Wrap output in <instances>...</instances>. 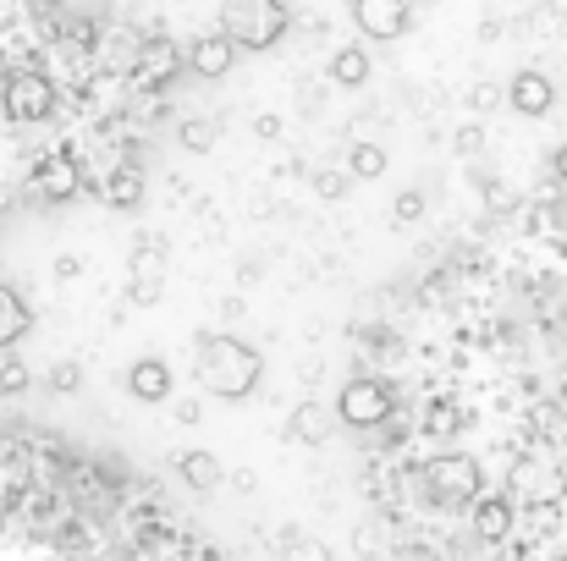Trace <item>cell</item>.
I'll return each instance as SVG.
<instances>
[{"label": "cell", "mask_w": 567, "mask_h": 561, "mask_svg": "<svg viewBox=\"0 0 567 561\" xmlns=\"http://www.w3.org/2000/svg\"><path fill=\"white\" fill-rule=\"evenodd\" d=\"M259 374H265V359H259L248 342H237V336H204V342H198V385H204L209 396L243 402V396L259 385Z\"/></svg>", "instance_id": "obj_1"}, {"label": "cell", "mask_w": 567, "mask_h": 561, "mask_svg": "<svg viewBox=\"0 0 567 561\" xmlns=\"http://www.w3.org/2000/svg\"><path fill=\"white\" fill-rule=\"evenodd\" d=\"M292 11L281 0H226L220 6V39H231V50H270L287 33Z\"/></svg>", "instance_id": "obj_2"}, {"label": "cell", "mask_w": 567, "mask_h": 561, "mask_svg": "<svg viewBox=\"0 0 567 561\" xmlns=\"http://www.w3.org/2000/svg\"><path fill=\"white\" fill-rule=\"evenodd\" d=\"M391 407H396V396H391V385L375 380V374H359V380H348L342 385V396H337V418L342 424H353V429H375L391 418Z\"/></svg>", "instance_id": "obj_3"}, {"label": "cell", "mask_w": 567, "mask_h": 561, "mask_svg": "<svg viewBox=\"0 0 567 561\" xmlns=\"http://www.w3.org/2000/svg\"><path fill=\"white\" fill-rule=\"evenodd\" d=\"M424 485L441 496V501H480L485 496V468L474 463V457H463V451H446V457H430V468H424Z\"/></svg>", "instance_id": "obj_4"}, {"label": "cell", "mask_w": 567, "mask_h": 561, "mask_svg": "<svg viewBox=\"0 0 567 561\" xmlns=\"http://www.w3.org/2000/svg\"><path fill=\"white\" fill-rule=\"evenodd\" d=\"M50 111H55V83L44 72L22 66V72L6 77V116L11 122H44Z\"/></svg>", "instance_id": "obj_5"}, {"label": "cell", "mask_w": 567, "mask_h": 561, "mask_svg": "<svg viewBox=\"0 0 567 561\" xmlns=\"http://www.w3.org/2000/svg\"><path fill=\"white\" fill-rule=\"evenodd\" d=\"M127 292H133V303H155V298L166 292V242L144 237V242L133 248V264H127Z\"/></svg>", "instance_id": "obj_6"}, {"label": "cell", "mask_w": 567, "mask_h": 561, "mask_svg": "<svg viewBox=\"0 0 567 561\" xmlns=\"http://www.w3.org/2000/svg\"><path fill=\"white\" fill-rule=\"evenodd\" d=\"M353 22L370 39H402L413 28V6L408 0H353Z\"/></svg>", "instance_id": "obj_7"}, {"label": "cell", "mask_w": 567, "mask_h": 561, "mask_svg": "<svg viewBox=\"0 0 567 561\" xmlns=\"http://www.w3.org/2000/svg\"><path fill=\"white\" fill-rule=\"evenodd\" d=\"M507 105H513L518 116H546V111L557 105V83H551L546 72L524 66V72H513V83H507Z\"/></svg>", "instance_id": "obj_8"}, {"label": "cell", "mask_w": 567, "mask_h": 561, "mask_svg": "<svg viewBox=\"0 0 567 561\" xmlns=\"http://www.w3.org/2000/svg\"><path fill=\"white\" fill-rule=\"evenodd\" d=\"M39 193L50 198V204H66V198H78V187H83V172H78V160L66 155V149H55V155H44L39 160Z\"/></svg>", "instance_id": "obj_9"}, {"label": "cell", "mask_w": 567, "mask_h": 561, "mask_svg": "<svg viewBox=\"0 0 567 561\" xmlns=\"http://www.w3.org/2000/svg\"><path fill=\"white\" fill-rule=\"evenodd\" d=\"M127 396H133V402H150V407H155V402H172V364L155 359V353L138 359V364L127 370Z\"/></svg>", "instance_id": "obj_10"}, {"label": "cell", "mask_w": 567, "mask_h": 561, "mask_svg": "<svg viewBox=\"0 0 567 561\" xmlns=\"http://www.w3.org/2000/svg\"><path fill=\"white\" fill-rule=\"evenodd\" d=\"M177 474H183V485L188 490H215L220 479H226V463L215 457V451H204V446H188V451H177Z\"/></svg>", "instance_id": "obj_11"}, {"label": "cell", "mask_w": 567, "mask_h": 561, "mask_svg": "<svg viewBox=\"0 0 567 561\" xmlns=\"http://www.w3.org/2000/svg\"><path fill=\"white\" fill-rule=\"evenodd\" d=\"M231 61H237L231 39H220V33H204V39H193L188 66L198 72V77H226V72H231Z\"/></svg>", "instance_id": "obj_12"}, {"label": "cell", "mask_w": 567, "mask_h": 561, "mask_svg": "<svg viewBox=\"0 0 567 561\" xmlns=\"http://www.w3.org/2000/svg\"><path fill=\"white\" fill-rule=\"evenodd\" d=\"M331 424H337V413H331L326 402H298V413H292V440L326 446V440H331Z\"/></svg>", "instance_id": "obj_13"}, {"label": "cell", "mask_w": 567, "mask_h": 561, "mask_svg": "<svg viewBox=\"0 0 567 561\" xmlns=\"http://www.w3.org/2000/svg\"><path fill=\"white\" fill-rule=\"evenodd\" d=\"M474 529H480V540H507L513 534V496H480Z\"/></svg>", "instance_id": "obj_14"}, {"label": "cell", "mask_w": 567, "mask_h": 561, "mask_svg": "<svg viewBox=\"0 0 567 561\" xmlns=\"http://www.w3.org/2000/svg\"><path fill=\"white\" fill-rule=\"evenodd\" d=\"M33 331V309L22 303L17 287H0V347H17Z\"/></svg>", "instance_id": "obj_15"}, {"label": "cell", "mask_w": 567, "mask_h": 561, "mask_svg": "<svg viewBox=\"0 0 567 561\" xmlns=\"http://www.w3.org/2000/svg\"><path fill=\"white\" fill-rule=\"evenodd\" d=\"M331 77H337L342 89H364V83H370V55H364L359 44H342V50L331 55Z\"/></svg>", "instance_id": "obj_16"}, {"label": "cell", "mask_w": 567, "mask_h": 561, "mask_svg": "<svg viewBox=\"0 0 567 561\" xmlns=\"http://www.w3.org/2000/svg\"><path fill=\"white\" fill-rule=\"evenodd\" d=\"M424 429H430V440H452V435L463 429V407L446 402V396H435V402L424 407Z\"/></svg>", "instance_id": "obj_17"}, {"label": "cell", "mask_w": 567, "mask_h": 561, "mask_svg": "<svg viewBox=\"0 0 567 561\" xmlns=\"http://www.w3.org/2000/svg\"><path fill=\"white\" fill-rule=\"evenodd\" d=\"M348 177H359V183H375L385 177V149L370 144V138H359L353 149H348Z\"/></svg>", "instance_id": "obj_18"}, {"label": "cell", "mask_w": 567, "mask_h": 561, "mask_svg": "<svg viewBox=\"0 0 567 561\" xmlns=\"http://www.w3.org/2000/svg\"><path fill=\"white\" fill-rule=\"evenodd\" d=\"M105 198H111L116 209H138V198H144V177H138V166H122V172H111Z\"/></svg>", "instance_id": "obj_19"}, {"label": "cell", "mask_w": 567, "mask_h": 561, "mask_svg": "<svg viewBox=\"0 0 567 561\" xmlns=\"http://www.w3.org/2000/svg\"><path fill=\"white\" fill-rule=\"evenodd\" d=\"M281 561H337V557H331L326 540H315V534H292V540L281 546Z\"/></svg>", "instance_id": "obj_20"}, {"label": "cell", "mask_w": 567, "mask_h": 561, "mask_svg": "<svg viewBox=\"0 0 567 561\" xmlns=\"http://www.w3.org/2000/svg\"><path fill=\"white\" fill-rule=\"evenodd\" d=\"M183 149H193V155L215 149V127H209L204 116H193V122H183Z\"/></svg>", "instance_id": "obj_21"}, {"label": "cell", "mask_w": 567, "mask_h": 561, "mask_svg": "<svg viewBox=\"0 0 567 561\" xmlns=\"http://www.w3.org/2000/svg\"><path fill=\"white\" fill-rule=\"evenodd\" d=\"M0 391H6V396L28 391V370H22V359H6V364H0Z\"/></svg>", "instance_id": "obj_22"}, {"label": "cell", "mask_w": 567, "mask_h": 561, "mask_svg": "<svg viewBox=\"0 0 567 561\" xmlns=\"http://www.w3.org/2000/svg\"><path fill=\"white\" fill-rule=\"evenodd\" d=\"M315 193H320V198H342V193H348V177H342L337 166H326V172H315Z\"/></svg>", "instance_id": "obj_23"}, {"label": "cell", "mask_w": 567, "mask_h": 561, "mask_svg": "<svg viewBox=\"0 0 567 561\" xmlns=\"http://www.w3.org/2000/svg\"><path fill=\"white\" fill-rule=\"evenodd\" d=\"M83 385V370L72 364V359H61L55 370H50V391H78Z\"/></svg>", "instance_id": "obj_24"}, {"label": "cell", "mask_w": 567, "mask_h": 561, "mask_svg": "<svg viewBox=\"0 0 567 561\" xmlns=\"http://www.w3.org/2000/svg\"><path fill=\"white\" fill-rule=\"evenodd\" d=\"M419 215H424V193H413V187L396 193V220H419Z\"/></svg>", "instance_id": "obj_25"}, {"label": "cell", "mask_w": 567, "mask_h": 561, "mask_svg": "<svg viewBox=\"0 0 567 561\" xmlns=\"http://www.w3.org/2000/svg\"><path fill=\"white\" fill-rule=\"evenodd\" d=\"M254 133H259V138H276V133H281V116H270V111H265V116L254 122Z\"/></svg>", "instance_id": "obj_26"}, {"label": "cell", "mask_w": 567, "mask_h": 561, "mask_svg": "<svg viewBox=\"0 0 567 561\" xmlns=\"http://www.w3.org/2000/svg\"><path fill=\"white\" fill-rule=\"evenodd\" d=\"M468 100H474V111H485V105H496V100H502V94H496V89H491V83H485V89H474V94H468Z\"/></svg>", "instance_id": "obj_27"}, {"label": "cell", "mask_w": 567, "mask_h": 561, "mask_svg": "<svg viewBox=\"0 0 567 561\" xmlns=\"http://www.w3.org/2000/svg\"><path fill=\"white\" fill-rule=\"evenodd\" d=\"M198 413H204V407H198L193 396H183V402H177V418H183V424H198Z\"/></svg>", "instance_id": "obj_28"}, {"label": "cell", "mask_w": 567, "mask_h": 561, "mask_svg": "<svg viewBox=\"0 0 567 561\" xmlns=\"http://www.w3.org/2000/svg\"><path fill=\"white\" fill-rule=\"evenodd\" d=\"M557 177H563V183H567V144H563V149H557Z\"/></svg>", "instance_id": "obj_29"}]
</instances>
